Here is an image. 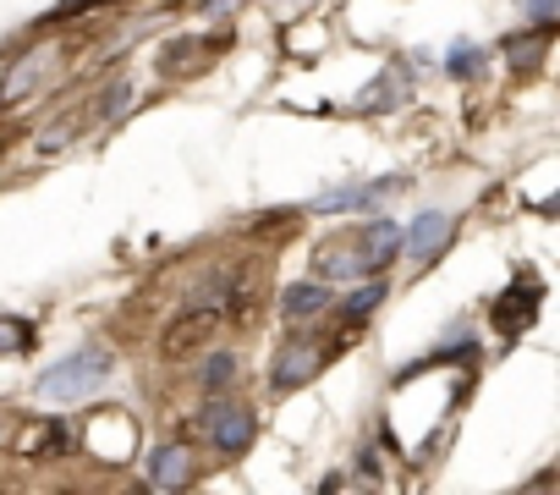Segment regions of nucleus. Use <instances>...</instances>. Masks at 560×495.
<instances>
[{
  "label": "nucleus",
  "mask_w": 560,
  "mask_h": 495,
  "mask_svg": "<svg viewBox=\"0 0 560 495\" xmlns=\"http://www.w3.org/2000/svg\"><path fill=\"white\" fill-rule=\"evenodd\" d=\"M396 254H401V226L396 220H369L347 242L330 237L314 254V265H319V276H380Z\"/></svg>",
  "instance_id": "1"
},
{
  "label": "nucleus",
  "mask_w": 560,
  "mask_h": 495,
  "mask_svg": "<svg viewBox=\"0 0 560 495\" xmlns=\"http://www.w3.org/2000/svg\"><path fill=\"white\" fill-rule=\"evenodd\" d=\"M105 375H110V353L105 347H78L72 358H61V364L45 369L39 396L45 402H83V396H94L105 385Z\"/></svg>",
  "instance_id": "2"
},
{
  "label": "nucleus",
  "mask_w": 560,
  "mask_h": 495,
  "mask_svg": "<svg viewBox=\"0 0 560 495\" xmlns=\"http://www.w3.org/2000/svg\"><path fill=\"white\" fill-rule=\"evenodd\" d=\"M61 61H67V45H61V39H45V45H34L23 61H12V72L0 78V111H12V105L34 100V94L56 78Z\"/></svg>",
  "instance_id": "3"
},
{
  "label": "nucleus",
  "mask_w": 560,
  "mask_h": 495,
  "mask_svg": "<svg viewBox=\"0 0 560 495\" xmlns=\"http://www.w3.org/2000/svg\"><path fill=\"white\" fill-rule=\"evenodd\" d=\"M325 358H330V347H319L314 336H298V342H287L275 353V369H269V380H275V391H292V385H308L319 369H325Z\"/></svg>",
  "instance_id": "4"
},
{
  "label": "nucleus",
  "mask_w": 560,
  "mask_h": 495,
  "mask_svg": "<svg viewBox=\"0 0 560 495\" xmlns=\"http://www.w3.org/2000/svg\"><path fill=\"white\" fill-rule=\"evenodd\" d=\"M203 435H209L214 451L242 457V451L253 446V413L236 407V402H209V413H203Z\"/></svg>",
  "instance_id": "5"
},
{
  "label": "nucleus",
  "mask_w": 560,
  "mask_h": 495,
  "mask_svg": "<svg viewBox=\"0 0 560 495\" xmlns=\"http://www.w3.org/2000/svg\"><path fill=\"white\" fill-rule=\"evenodd\" d=\"M445 242H451V215H445V209H423V215L401 231V254H412V260H434Z\"/></svg>",
  "instance_id": "6"
},
{
  "label": "nucleus",
  "mask_w": 560,
  "mask_h": 495,
  "mask_svg": "<svg viewBox=\"0 0 560 495\" xmlns=\"http://www.w3.org/2000/svg\"><path fill=\"white\" fill-rule=\"evenodd\" d=\"M89 446L105 457V462H127L132 457V418L127 413H100L89 424Z\"/></svg>",
  "instance_id": "7"
},
{
  "label": "nucleus",
  "mask_w": 560,
  "mask_h": 495,
  "mask_svg": "<svg viewBox=\"0 0 560 495\" xmlns=\"http://www.w3.org/2000/svg\"><path fill=\"white\" fill-rule=\"evenodd\" d=\"M192 479V451L182 446V440H171V446H160L154 457H149V484L154 490H182Z\"/></svg>",
  "instance_id": "8"
},
{
  "label": "nucleus",
  "mask_w": 560,
  "mask_h": 495,
  "mask_svg": "<svg viewBox=\"0 0 560 495\" xmlns=\"http://www.w3.org/2000/svg\"><path fill=\"white\" fill-rule=\"evenodd\" d=\"M209 56H214L209 39H176V45L160 50V72H171V78H192V72H203Z\"/></svg>",
  "instance_id": "9"
},
{
  "label": "nucleus",
  "mask_w": 560,
  "mask_h": 495,
  "mask_svg": "<svg viewBox=\"0 0 560 495\" xmlns=\"http://www.w3.org/2000/svg\"><path fill=\"white\" fill-rule=\"evenodd\" d=\"M280 309H287V320H314L330 309V292L319 281H303V287H287V298H280Z\"/></svg>",
  "instance_id": "10"
},
{
  "label": "nucleus",
  "mask_w": 560,
  "mask_h": 495,
  "mask_svg": "<svg viewBox=\"0 0 560 495\" xmlns=\"http://www.w3.org/2000/svg\"><path fill=\"white\" fill-rule=\"evenodd\" d=\"M390 193H396V182H363V187L325 193V198H319V209H369V204H380V198H390Z\"/></svg>",
  "instance_id": "11"
},
{
  "label": "nucleus",
  "mask_w": 560,
  "mask_h": 495,
  "mask_svg": "<svg viewBox=\"0 0 560 495\" xmlns=\"http://www.w3.org/2000/svg\"><path fill=\"white\" fill-rule=\"evenodd\" d=\"M533 314H538V292H522V303H516V298H500V303H494V325H500L505 336L527 331Z\"/></svg>",
  "instance_id": "12"
},
{
  "label": "nucleus",
  "mask_w": 560,
  "mask_h": 495,
  "mask_svg": "<svg viewBox=\"0 0 560 495\" xmlns=\"http://www.w3.org/2000/svg\"><path fill=\"white\" fill-rule=\"evenodd\" d=\"M505 50H511V67H516V72H538V61H544V50H549V28H538V34H527V39H511Z\"/></svg>",
  "instance_id": "13"
},
{
  "label": "nucleus",
  "mask_w": 560,
  "mask_h": 495,
  "mask_svg": "<svg viewBox=\"0 0 560 495\" xmlns=\"http://www.w3.org/2000/svg\"><path fill=\"white\" fill-rule=\"evenodd\" d=\"M380 298H385V281H374V276H369V281H363V287L352 292V303H347V314L358 320V314H369V309H374Z\"/></svg>",
  "instance_id": "14"
},
{
  "label": "nucleus",
  "mask_w": 560,
  "mask_h": 495,
  "mask_svg": "<svg viewBox=\"0 0 560 495\" xmlns=\"http://www.w3.org/2000/svg\"><path fill=\"white\" fill-rule=\"evenodd\" d=\"M28 336H34V331H28L23 320H0V353H23Z\"/></svg>",
  "instance_id": "15"
},
{
  "label": "nucleus",
  "mask_w": 560,
  "mask_h": 495,
  "mask_svg": "<svg viewBox=\"0 0 560 495\" xmlns=\"http://www.w3.org/2000/svg\"><path fill=\"white\" fill-rule=\"evenodd\" d=\"M445 67H451V78H472V72H478V50L462 39V45H451V61H445Z\"/></svg>",
  "instance_id": "16"
},
{
  "label": "nucleus",
  "mask_w": 560,
  "mask_h": 495,
  "mask_svg": "<svg viewBox=\"0 0 560 495\" xmlns=\"http://www.w3.org/2000/svg\"><path fill=\"white\" fill-rule=\"evenodd\" d=\"M236 364H231V353H214L209 364H203V385H225V375H231Z\"/></svg>",
  "instance_id": "17"
},
{
  "label": "nucleus",
  "mask_w": 560,
  "mask_h": 495,
  "mask_svg": "<svg viewBox=\"0 0 560 495\" xmlns=\"http://www.w3.org/2000/svg\"><path fill=\"white\" fill-rule=\"evenodd\" d=\"M527 12H533L538 23H549V18H555V0H527Z\"/></svg>",
  "instance_id": "18"
},
{
  "label": "nucleus",
  "mask_w": 560,
  "mask_h": 495,
  "mask_svg": "<svg viewBox=\"0 0 560 495\" xmlns=\"http://www.w3.org/2000/svg\"><path fill=\"white\" fill-rule=\"evenodd\" d=\"M89 7H94V0H61V18L67 12H89Z\"/></svg>",
  "instance_id": "19"
}]
</instances>
